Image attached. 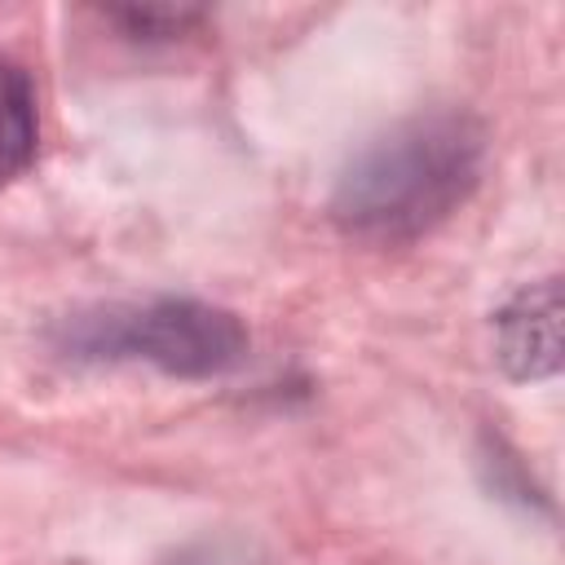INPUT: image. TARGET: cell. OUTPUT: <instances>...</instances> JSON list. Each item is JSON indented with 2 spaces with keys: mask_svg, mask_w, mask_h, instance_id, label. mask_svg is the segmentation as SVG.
Segmentation results:
<instances>
[{
  "mask_svg": "<svg viewBox=\"0 0 565 565\" xmlns=\"http://www.w3.org/2000/svg\"><path fill=\"white\" fill-rule=\"evenodd\" d=\"M486 132L472 115L433 110L375 137L335 181L331 216L366 243H411L477 190Z\"/></svg>",
  "mask_w": 565,
  "mask_h": 565,
  "instance_id": "obj_1",
  "label": "cell"
},
{
  "mask_svg": "<svg viewBox=\"0 0 565 565\" xmlns=\"http://www.w3.org/2000/svg\"><path fill=\"white\" fill-rule=\"evenodd\" d=\"M71 353L84 358H137L181 380H212L247 358V327L238 313L207 300H150L84 313L66 331Z\"/></svg>",
  "mask_w": 565,
  "mask_h": 565,
  "instance_id": "obj_2",
  "label": "cell"
},
{
  "mask_svg": "<svg viewBox=\"0 0 565 565\" xmlns=\"http://www.w3.org/2000/svg\"><path fill=\"white\" fill-rule=\"evenodd\" d=\"M499 362L516 380H543L561 371V282L543 278L516 291L494 318Z\"/></svg>",
  "mask_w": 565,
  "mask_h": 565,
  "instance_id": "obj_3",
  "label": "cell"
},
{
  "mask_svg": "<svg viewBox=\"0 0 565 565\" xmlns=\"http://www.w3.org/2000/svg\"><path fill=\"white\" fill-rule=\"evenodd\" d=\"M35 137H40V119H35L31 75L18 62L0 57V185L26 172V163L35 159Z\"/></svg>",
  "mask_w": 565,
  "mask_h": 565,
  "instance_id": "obj_4",
  "label": "cell"
},
{
  "mask_svg": "<svg viewBox=\"0 0 565 565\" xmlns=\"http://www.w3.org/2000/svg\"><path fill=\"white\" fill-rule=\"evenodd\" d=\"M119 22H128V31L141 35H177L181 26L199 22L194 9H168V4H141V9H115Z\"/></svg>",
  "mask_w": 565,
  "mask_h": 565,
  "instance_id": "obj_5",
  "label": "cell"
}]
</instances>
